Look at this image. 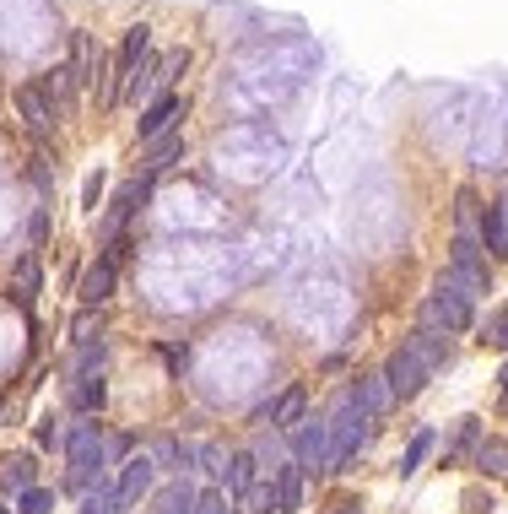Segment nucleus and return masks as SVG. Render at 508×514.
Returning <instances> with one entry per match:
<instances>
[{
	"label": "nucleus",
	"mask_w": 508,
	"mask_h": 514,
	"mask_svg": "<svg viewBox=\"0 0 508 514\" xmlns=\"http://www.w3.org/2000/svg\"><path fill=\"white\" fill-rule=\"evenodd\" d=\"M433 444H438V433H433V428H422L417 439L406 444V455H400V477H417V471L427 466V455H433Z\"/></svg>",
	"instance_id": "obj_21"
},
{
	"label": "nucleus",
	"mask_w": 508,
	"mask_h": 514,
	"mask_svg": "<svg viewBox=\"0 0 508 514\" xmlns=\"http://www.w3.org/2000/svg\"><path fill=\"white\" fill-rule=\"evenodd\" d=\"M190 509H195V487H190V477L168 482L163 493H157V504H152V514H190Z\"/></svg>",
	"instance_id": "obj_19"
},
{
	"label": "nucleus",
	"mask_w": 508,
	"mask_h": 514,
	"mask_svg": "<svg viewBox=\"0 0 508 514\" xmlns=\"http://www.w3.org/2000/svg\"><path fill=\"white\" fill-rule=\"evenodd\" d=\"M227 514H244V509H227Z\"/></svg>",
	"instance_id": "obj_36"
},
{
	"label": "nucleus",
	"mask_w": 508,
	"mask_h": 514,
	"mask_svg": "<svg viewBox=\"0 0 508 514\" xmlns=\"http://www.w3.org/2000/svg\"><path fill=\"white\" fill-rule=\"evenodd\" d=\"M82 514H114V487H87V498H82Z\"/></svg>",
	"instance_id": "obj_28"
},
{
	"label": "nucleus",
	"mask_w": 508,
	"mask_h": 514,
	"mask_svg": "<svg viewBox=\"0 0 508 514\" xmlns=\"http://www.w3.org/2000/svg\"><path fill=\"white\" fill-rule=\"evenodd\" d=\"M146 49H152V28L146 22H136V28L125 33V44H119V55H114V76H109V103L125 98V82L136 76V65L146 60Z\"/></svg>",
	"instance_id": "obj_7"
},
{
	"label": "nucleus",
	"mask_w": 508,
	"mask_h": 514,
	"mask_svg": "<svg viewBox=\"0 0 508 514\" xmlns=\"http://www.w3.org/2000/svg\"><path fill=\"white\" fill-rule=\"evenodd\" d=\"M44 239H49V212H38L33 217V244H44Z\"/></svg>",
	"instance_id": "obj_32"
},
{
	"label": "nucleus",
	"mask_w": 508,
	"mask_h": 514,
	"mask_svg": "<svg viewBox=\"0 0 508 514\" xmlns=\"http://www.w3.org/2000/svg\"><path fill=\"white\" fill-rule=\"evenodd\" d=\"M0 514H6V509H0Z\"/></svg>",
	"instance_id": "obj_37"
},
{
	"label": "nucleus",
	"mask_w": 508,
	"mask_h": 514,
	"mask_svg": "<svg viewBox=\"0 0 508 514\" xmlns=\"http://www.w3.org/2000/svg\"><path fill=\"white\" fill-rule=\"evenodd\" d=\"M427 314L444 325V336H449V331H471V320H476V298L465 293L454 276H444V282L433 287V298H427Z\"/></svg>",
	"instance_id": "obj_4"
},
{
	"label": "nucleus",
	"mask_w": 508,
	"mask_h": 514,
	"mask_svg": "<svg viewBox=\"0 0 508 514\" xmlns=\"http://www.w3.org/2000/svg\"><path fill=\"white\" fill-rule=\"evenodd\" d=\"M244 514H276V498H271V482H254L249 487V498H244Z\"/></svg>",
	"instance_id": "obj_29"
},
{
	"label": "nucleus",
	"mask_w": 508,
	"mask_h": 514,
	"mask_svg": "<svg viewBox=\"0 0 508 514\" xmlns=\"http://www.w3.org/2000/svg\"><path fill=\"white\" fill-rule=\"evenodd\" d=\"M330 514H363V504H352V498H341V504L330 509Z\"/></svg>",
	"instance_id": "obj_34"
},
{
	"label": "nucleus",
	"mask_w": 508,
	"mask_h": 514,
	"mask_svg": "<svg viewBox=\"0 0 508 514\" xmlns=\"http://www.w3.org/2000/svg\"><path fill=\"white\" fill-rule=\"evenodd\" d=\"M33 477H38V460L33 455H11L6 466H0V487H6V493H17V498L33 487Z\"/></svg>",
	"instance_id": "obj_18"
},
{
	"label": "nucleus",
	"mask_w": 508,
	"mask_h": 514,
	"mask_svg": "<svg viewBox=\"0 0 508 514\" xmlns=\"http://www.w3.org/2000/svg\"><path fill=\"white\" fill-rule=\"evenodd\" d=\"M152 482H157V460H152V455H130L125 471H119V482H114V514H130V509H136L141 498L152 493Z\"/></svg>",
	"instance_id": "obj_6"
},
{
	"label": "nucleus",
	"mask_w": 508,
	"mask_h": 514,
	"mask_svg": "<svg viewBox=\"0 0 508 514\" xmlns=\"http://www.w3.org/2000/svg\"><path fill=\"white\" fill-rule=\"evenodd\" d=\"M125 249H130V244H119V239H114V244H109V255H103L98 266L82 276V303H87V309H98V303L114 293V276H119V260H125Z\"/></svg>",
	"instance_id": "obj_9"
},
{
	"label": "nucleus",
	"mask_w": 508,
	"mask_h": 514,
	"mask_svg": "<svg viewBox=\"0 0 508 514\" xmlns=\"http://www.w3.org/2000/svg\"><path fill=\"white\" fill-rule=\"evenodd\" d=\"M179 152H184L179 130H168V136H157V141H152V157H146V174H163V168H168Z\"/></svg>",
	"instance_id": "obj_24"
},
{
	"label": "nucleus",
	"mask_w": 508,
	"mask_h": 514,
	"mask_svg": "<svg viewBox=\"0 0 508 514\" xmlns=\"http://www.w3.org/2000/svg\"><path fill=\"white\" fill-rule=\"evenodd\" d=\"M325 428H330V471H341L346 460H352V455L373 439V412H368L363 401H357L352 390H346L341 406H336V417H330Z\"/></svg>",
	"instance_id": "obj_2"
},
{
	"label": "nucleus",
	"mask_w": 508,
	"mask_h": 514,
	"mask_svg": "<svg viewBox=\"0 0 508 514\" xmlns=\"http://www.w3.org/2000/svg\"><path fill=\"white\" fill-rule=\"evenodd\" d=\"M481 341H487V347H503V352H508V303H503L498 314H492L487 325H481Z\"/></svg>",
	"instance_id": "obj_26"
},
{
	"label": "nucleus",
	"mask_w": 508,
	"mask_h": 514,
	"mask_svg": "<svg viewBox=\"0 0 508 514\" xmlns=\"http://www.w3.org/2000/svg\"><path fill=\"white\" fill-rule=\"evenodd\" d=\"M249 487H254V455L249 450L227 455L222 460V498H227V504H244Z\"/></svg>",
	"instance_id": "obj_12"
},
{
	"label": "nucleus",
	"mask_w": 508,
	"mask_h": 514,
	"mask_svg": "<svg viewBox=\"0 0 508 514\" xmlns=\"http://www.w3.org/2000/svg\"><path fill=\"white\" fill-rule=\"evenodd\" d=\"M38 287H44L38 255H22V260H17V298H22V303H33V298H38Z\"/></svg>",
	"instance_id": "obj_25"
},
{
	"label": "nucleus",
	"mask_w": 508,
	"mask_h": 514,
	"mask_svg": "<svg viewBox=\"0 0 508 514\" xmlns=\"http://www.w3.org/2000/svg\"><path fill=\"white\" fill-rule=\"evenodd\" d=\"M476 466L487 477H508V439H481L476 444Z\"/></svg>",
	"instance_id": "obj_22"
},
{
	"label": "nucleus",
	"mask_w": 508,
	"mask_h": 514,
	"mask_svg": "<svg viewBox=\"0 0 508 514\" xmlns=\"http://www.w3.org/2000/svg\"><path fill=\"white\" fill-rule=\"evenodd\" d=\"M98 195H103V174H92L87 179V206H98Z\"/></svg>",
	"instance_id": "obj_33"
},
{
	"label": "nucleus",
	"mask_w": 508,
	"mask_h": 514,
	"mask_svg": "<svg viewBox=\"0 0 508 514\" xmlns=\"http://www.w3.org/2000/svg\"><path fill=\"white\" fill-rule=\"evenodd\" d=\"M292 466H303V471H325L330 466V428H325V417H303V423L292 428Z\"/></svg>",
	"instance_id": "obj_5"
},
{
	"label": "nucleus",
	"mask_w": 508,
	"mask_h": 514,
	"mask_svg": "<svg viewBox=\"0 0 508 514\" xmlns=\"http://www.w3.org/2000/svg\"><path fill=\"white\" fill-rule=\"evenodd\" d=\"M103 455H109V439H103L98 423H76L71 433H65V466H71V487H87L98 482V466Z\"/></svg>",
	"instance_id": "obj_3"
},
{
	"label": "nucleus",
	"mask_w": 508,
	"mask_h": 514,
	"mask_svg": "<svg viewBox=\"0 0 508 514\" xmlns=\"http://www.w3.org/2000/svg\"><path fill=\"white\" fill-rule=\"evenodd\" d=\"M481 239H487V249H492L498 260L508 255V195L487 206V222H481Z\"/></svg>",
	"instance_id": "obj_17"
},
{
	"label": "nucleus",
	"mask_w": 508,
	"mask_h": 514,
	"mask_svg": "<svg viewBox=\"0 0 508 514\" xmlns=\"http://www.w3.org/2000/svg\"><path fill=\"white\" fill-rule=\"evenodd\" d=\"M190 514H227L222 487H206V493H195V509H190Z\"/></svg>",
	"instance_id": "obj_30"
},
{
	"label": "nucleus",
	"mask_w": 508,
	"mask_h": 514,
	"mask_svg": "<svg viewBox=\"0 0 508 514\" xmlns=\"http://www.w3.org/2000/svg\"><path fill=\"white\" fill-rule=\"evenodd\" d=\"M271 498H276V514H298L303 509V466H276L271 471Z\"/></svg>",
	"instance_id": "obj_13"
},
{
	"label": "nucleus",
	"mask_w": 508,
	"mask_h": 514,
	"mask_svg": "<svg viewBox=\"0 0 508 514\" xmlns=\"http://www.w3.org/2000/svg\"><path fill=\"white\" fill-rule=\"evenodd\" d=\"M471 222H476V195L465 190L460 195V233H471Z\"/></svg>",
	"instance_id": "obj_31"
},
{
	"label": "nucleus",
	"mask_w": 508,
	"mask_h": 514,
	"mask_svg": "<svg viewBox=\"0 0 508 514\" xmlns=\"http://www.w3.org/2000/svg\"><path fill=\"white\" fill-rule=\"evenodd\" d=\"M71 65H49L44 76H38V92H44L49 98V109H55V120H65V114H71Z\"/></svg>",
	"instance_id": "obj_14"
},
{
	"label": "nucleus",
	"mask_w": 508,
	"mask_h": 514,
	"mask_svg": "<svg viewBox=\"0 0 508 514\" xmlns=\"http://www.w3.org/2000/svg\"><path fill=\"white\" fill-rule=\"evenodd\" d=\"M17 509L22 514H49L55 509V493H49V487H28V493L17 498Z\"/></svg>",
	"instance_id": "obj_27"
},
{
	"label": "nucleus",
	"mask_w": 508,
	"mask_h": 514,
	"mask_svg": "<svg viewBox=\"0 0 508 514\" xmlns=\"http://www.w3.org/2000/svg\"><path fill=\"white\" fill-rule=\"evenodd\" d=\"M103 71H109V55L92 44L87 28H76L71 33V82L76 87H98V98H103Z\"/></svg>",
	"instance_id": "obj_8"
},
{
	"label": "nucleus",
	"mask_w": 508,
	"mask_h": 514,
	"mask_svg": "<svg viewBox=\"0 0 508 514\" xmlns=\"http://www.w3.org/2000/svg\"><path fill=\"white\" fill-rule=\"evenodd\" d=\"M103 395H109V385H103V374H71V406L82 417H92L103 406Z\"/></svg>",
	"instance_id": "obj_16"
},
{
	"label": "nucleus",
	"mask_w": 508,
	"mask_h": 514,
	"mask_svg": "<svg viewBox=\"0 0 508 514\" xmlns=\"http://www.w3.org/2000/svg\"><path fill=\"white\" fill-rule=\"evenodd\" d=\"M352 395H357V401H363V406H368V412H373V417H379V412H384V406H390V401H395V395H390V385H384V374H368V379H363V385H357Z\"/></svg>",
	"instance_id": "obj_23"
},
{
	"label": "nucleus",
	"mask_w": 508,
	"mask_h": 514,
	"mask_svg": "<svg viewBox=\"0 0 508 514\" xmlns=\"http://www.w3.org/2000/svg\"><path fill=\"white\" fill-rule=\"evenodd\" d=\"M449 363V336L444 331H417L406 341V347L390 358V368H384V385H390V395L395 401H411V395H422V385L438 374V368Z\"/></svg>",
	"instance_id": "obj_1"
},
{
	"label": "nucleus",
	"mask_w": 508,
	"mask_h": 514,
	"mask_svg": "<svg viewBox=\"0 0 508 514\" xmlns=\"http://www.w3.org/2000/svg\"><path fill=\"white\" fill-rule=\"evenodd\" d=\"M179 109H184V98H179V92H157V98H152V109H146L141 114V141H157V136H168V130H173V120H179Z\"/></svg>",
	"instance_id": "obj_11"
},
{
	"label": "nucleus",
	"mask_w": 508,
	"mask_h": 514,
	"mask_svg": "<svg viewBox=\"0 0 508 514\" xmlns=\"http://www.w3.org/2000/svg\"><path fill=\"white\" fill-rule=\"evenodd\" d=\"M303 401H309V390H303V385H292V390L282 395V401L271 406V423L282 428V433H292V428L303 423Z\"/></svg>",
	"instance_id": "obj_20"
},
{
	"label": "nucleus",
	"mask_w": 508,
	"mask_h": 514,
	"mask_svg": "<svg viewBox=\"0 0 508 514\" xmlns=\"http://www.w3.org/2000/svg\"><path fill=\"white\" fill-rule=\"evenodd\" d=\"M17 109H22V120H28V130H38V136H44L49 125H60L55 109H49V98L38 92V82H22L17 87Z\"/></svg>",
	"instance_id": "obj_15"
},
{
	"label": "nucleus",
	"mask_w": 508,
	"mask_h": 514,
	"mask_svg": "<svg viewBox=\"0 0 508 514\" xmlns=\"http://www.w3.org/2000/svg\"><path fill=\"white\" fill-rule=\"evenodd\" d=\"M498 385H503V395H508V363H503V374H498Z\"/></svg>",
	"instance_id": "obj_35"
},
{
	"label": "nucleus",
	"mask_w": 508,
	"mask_h": 514,
	"mask_svg": "<svg viewBox=\"0 0 508 514\" xmlns=\"http://www.w3.org/2000/svg\"><path fill=\"white\" fill-rule=\"evenodd\" d=\"M146 190H152V179H136V184H125V190L114 195V206H109V217H103V239H119L125 233V222L141 212V201H146Z\"/></svg>",
	"instance_id": "obj_10"
}]
</instances>
